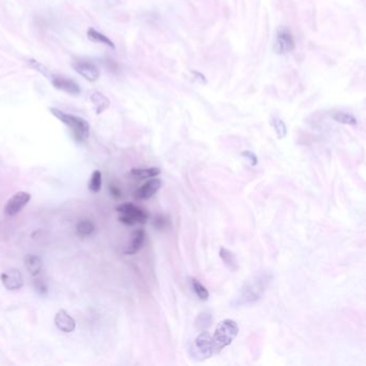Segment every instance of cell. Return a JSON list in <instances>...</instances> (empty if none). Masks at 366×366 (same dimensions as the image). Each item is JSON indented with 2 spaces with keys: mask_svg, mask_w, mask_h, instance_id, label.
<instances>
[{
  "mask_svg": "<svg viewBox=\"0 0 366 366\" xmlns=\"http://www.w3.org/2000/svg\"><path fill=\"white\" fill-rule=\"evenodd\" d=\"M272 280V275L270 273L263 272L253 275L242 286L238 296L232 301L233 306H244L251 305L257 303L259 300L262 299L266 288L269 287Z\"/></svg>",
  "mask_w": 366,
  "mask_h": 366,
  "instance_id": "cell-1",
  "label": "cell"
},
{
  "mask_svg": "<svg viewBox=\"0 0 366 366\" xmlns=\"http://www.w3.org/2000/svg\"><path fill=\"white\" fill-rule=\"evenodd\" d=\"M51 113L71 130L72 135L77 142L84 143L87 141L89 136V123L84 119L80 116L62 112V111L58 109H51Z\"/></svg>",
  "mask_w": 366,
  "mask_h": 366,
  "instance_id": "cell-2",
  "label": "cell"
},
{
  "mask_svg": "<svg viewBox=\"0 0 366 366\" xmlns=\"http://www.w3.org/2000/svg\"><path fill=\"white\" fill-rule=\"evenodd\" d=\"M239 325L232 319H225L217 325L216 330H215L213 337L214 347L216 355L226 348L227 346L231 345L235 337L239 334Z\"/></svg>",
  "mask_w": 366,
  "mask_h": 366,
  "instance_id": "cell-3",
  "label": "cell"
},
{
  "mask_svg": "<svg viewBox=\"0 0 366 366\" xmlns=\"http://www.w3.org/2000/svg\"><path fill=\"white\" fill-rule=\"evenodd\" d=\"M116 211L121 215L120 221L127 226L145 224L148 220L147 212L132 203H123L117 206Z\"/></svg>",
  "mask_w": 366,
  "mask_h": 366,
  "instance_id": "cell-4",
  "label": "cell"
},
{
  "mask_svg": "<svg viewBox=\"0 0 366 366\" xmlns=\"http://www.w3.org/2000/svg\"><path fill=\"white\" fill-rule=\"evenodd\" d=\"M194 350V358H201V360H205V359L211 358L212 356L216 355L214 347L213 337L210 333L203 331L194 339L193 344Z\"/></svg>",
  "mask_w": 366,
  "mask_h": 366,
  "instance_id": "cell-5",
  "label": "cell"
},
{
  "mask_svg": "<svg viewBox=\"0 0 366 366\" xmlns=\"http://www.w3.org/2000/svg\"><path fill=\"white\" fill-rule=\"evenodd\" d=\"M31 195L29 192L18 191L6 201L4 206V213L8 216H15L23 208L29 203Z\"/></svg>",
  "mask_w": 366,
  "mask_h": 366,
  "instance_id": "cell-6",
  "label": "cell"
},
{
  "mask_svg": "<svg viewBox=\"0 0 366 366\" xmlns=\"http://www.w3.org/2000/svg\"><path fill=\"white\" fill-rule=\"evenodd\" d=\"M49 80L51 81L52 85H53L56 89L61 90L63 91V93L72 95V96H77L81 94L80 85H78L75 81L71 80V78L51 73Z\"/></svg>",
  "mask_w": 366,
  "mask_h": 366,
  "instance_id": "cell-7",
  "label": "cell"
},
{
  "mask_svg": "<svg viewBox=\"0 0 366 366\" xmlns=\"http://www.w3.org/2000/svg\"><path fill=\"white\" fill-rule=\"evenodd\" d=\"M72 67L76 72L89 82H96L100 77V70L94 62L88 61H75Z\"/></svg>",
  "mask_w": 366,
  "mask_h": 366,
  "instance_id": "cell-8",
  "label": "cell"
},
{
  "mask_svg": "<svg viewBox=\"0 0 366 366\" xmlns=\"http://www.w3.org/2000/svg\"><path fill=\"white\" fill-rule=\"evenodd\" d=\"M0 279H1V283L4 286V288L11 291L19 290L24 285L22 273L16 269H10L3 272L1 276H0Z\"/></svg>",
  "mask_w": 366,
  "mask_h": 366,
  "instance_id": "cell-9",
  "label": "cell"
},
{
  "mask_svg": "<svg viewBox=\"0 0 366 366\" xmlns=\"http://www.w3.org/2000/svg\"><path fill=\"white\" fill-rule=\"evenodd\" d=\"M161 185L162 183L159 179L153 178L152 180L147 181L145 184H143L138 190L134 192V198L138 200L150 199L161 188Z\"/></svg>",
  "mask_w": 366,
  "mask_h": 366,
  "instance_id": "cell-10",
  "label": "cell"
},
{
  "mask_svg": "<svg viewBox=\"0 0 366 366\" xmlns=\"http://www.w3.org/2000/svg\"><path fill=\"white\" fill-rule=\"evenodd\" d=\"M274 50L278 54L290 53L291 51L294 50V40L290 32L287 30H280L278 32L275 45H274Z\"/></svg>",
  "mask_w": 366,
  "mask_h": 366,
  "instance_id": "cell-11",
  "label": "cell"
},
{
  "mask_svg": "<svg viewBox=\"0 0 366 366\" xmlns=\"http://www.w3.org/2000/svg\"><path fill=\"white\" fill-rule=\"evenodd\" d=\"M55 325L58 330L64 333H71L75 330V320L69 315V312L64 309L58 310L54 318Z\"/></svg>",
  "mask_w": 366,
  "mask_h": 366,
  "instance_id": "cell-12",
  "label": "cell"
},
{
  "mask_svg": "<svg viewBox=\"0 0 366 366\" xmlns=\"http://www.w3.org/2000/svg\"><path fill=\"white\" fill-rule=\"evenodd\" d=\"M144 241H145V232L142 229H139L132 233L131 235V240H130V243L127 247V249L125 250L126 254H134L138 251H140L141 248L144 245Z\"/></svg>",
  "mask_w": 366,
  "mask_h": 366,
  "instance_id": "cell-13",
  "label": "cell"
},
{
  "mask_svg": "<svg viewBox=\"0 0 366 366\" xmlns=\"http://www.w3.org/2000/svg\"><path fill=\"white\" fill-rule=\"evenodd\" d=\"M24 263H25L26 270H27L30 275L32 276L38 275V274L41 272L42 266H43L41 258L34 253L27 254V256L24 258Z\"/></svg>",
  "mask_w": 366,
  "mask_h": 366,
  "instance_id": "cell-14",
  "label": "cell"
},
{
  "mask_svg": "<svg viewBox=\"0 0 366 366\" xmlns=\"http://www.w3.org/2000/svg\"><path fill=\"white\" fill-rule=\"evenodd\" d=\"M90 101L93 103L97 114H101L110 107V100L107 96L101 94L100 91H94L90 95Z\"/></svg>",
  "mask_w": 366,
  "mask_h": 366,
  "instance_id": "cell-15",
  "label": "cell"
},
{
  "mask_svg": "<svg viewBox=\"0 0 366 366\" xmlns=\"http://www.w3.org/2000/svg\"><path fill=\"white\" fill-rule=\"evenodd\" d=\"M219 257L221 258V260L224 261V263L229 267V270H231L232 272L238 270V260L235 254L229 249H226L225 247H221L219 250Z\"/></svg>",
  "mask_w": 366,
  "mask_h": 366,
  "instance_id": "cell-16",
  "label": "cell"
},
{
  "mask_svg": "<svg viewBox=\"0 0 366 366\" xmlns=\"http://www.w3.org/2000/svg\"><path fill=\"white\" fill-rule=\"evenodd\" d=\"M87 37H88V39H89V40L91 42L101 43V44L107 45V47H109L111 49H115L114 43L112 41H111L107 36H104L103 34H101V32L97 31L94 28H89L87 30Z\"/></svg>",
  "mask_w": 366,
  "mask_h": 366,
  "instance_id": "cell-17",
  "label": "cell"
},
{
  "mask_svg": "<svg viewBox=\"0 0 366 366\" xmlns=\"http://www.w3.org/2000/svg\"><path fill=\"white\" fill-rule=\"evenodd\" d=\"M160 173L159 168H134L131 170V174L139 179H153Z\"/></svg>",
  "mask_w": 366,
  "mask_h": 366,
  "instance_id": "cell-18",
  "label": "cell"
},
{
  "mask_svg": "<svg viewBox=\"0 0 366 366\" xmlns=\"http://www.w3.org/2000/svg\"><path fill=\"white\" fill-rule=\"evenodd\" d=\"M96 231V226L93 221L84 219L76 225V234L81 238L90 237Z\"/></svg>",
  "mask_w": 366,
  "mask_h": 366,
  "instance_id": "cell-19",
  "label": "cell"
},
{
  "mask_svg": "<svg viewBox=\"0 0 366 366\" xmlns=\"http://www.w3.org/2000/svg\"><path fill=\"white\" fill-rule=\"evenodd\" d=\"M332 119L336 121L337 122L345 123V125H351V126L357 125L356 117L352 116L351 114L345 113V112H334L332 114Z\"/></svg>",
  "mask_w": 366,
  "mask_h": 366,
  "instance_id": "cell-20",
  "label": "cell"
},
{
  "mask_svg": "<svg viewBox=\"0 0 366 366\" xmlns=\"http://www.w3.org/2000/svg\"><path fill=\"white\" fill-rule=\"evenodd\" d=\"M102 186V174L100 171H94L90 176L88 187L93 192H99Z\"/></svg>",
  "mask_w": 366,
  "mask_h": 366,
  "instance_id": "cell-21",
  "label": "cell"
},
{
  "mask_svg": "<svg viewBox=\"0 0 366 366\" xmlns=\"http://www.w3.org/2000/svg\"><path fill=\"white\" fill-rule=\"evenodd\" d=\"M212 321H213V317L211 315V312L203 311V312H201L199 317L197 318V322H195V324H197V328L199 330L204 331L211 325Z\"/></svg>",
  "mask_w": 366,
  "mask_h": 366,
  "instance_id": "cell-22",
  "label": "cell"
},
{
  "mask_svg": "<svg viewBox=\"0 0 366 366\" xmlns=\"http://www.w3.org/2000/svg\"><path fill=\"white\" fill-rule=\"evenodd\" d=\"M191 284H192V289L194 291V293L197 294V297L201 300V301H206L208 299V297H210V293H208L207 289L205 288V287L202 285L198 279L193 278L191 280Z\"/></svg>",
  "mask_w": 366,
  "mask_h": 366,
  "instance_id": "cell-23",
  "label": "cell"
},
{
  "mask_svg": "<svg viewBox=\"0 0 366 366\" xmlns=\"http://www.w3.org/2000/svg\"><path fill=\"white\" fill-rule=\"evenodd\" d=\"M272 126L274 130H275L278 139H284L287 135V127L282 120L274 117V119L272 120Z\"/></svg>",
  "mask_w": 366,
  "mask_h": 366,
  "instance_id": "cell-24",
  "label": "cell"
},
{
  "mask_svg": "<svg viewBox=\"0 0 366 366\" xmlns=\"http://www.w3.org/2000/svg\"><path fill=\"white\" fill-rule=\"evenodd\" d=\"M242 156L245 157V158L250 162L251 166H256L258 163L257 156L254 155L252 152H250V150H245V152L242 153Z\"/></svg>",
  "mask_w": 366,
  "mask_h": 366,
  "instance_id": "cell-25",
  "label": "cell"
},
{
  "mask_svg": "<svg viewBox=\"0 0 366 366\" xmlns=\"http://www.w3.org/2000/svg\"><path fill=\"white\" fill-rule=\"evenodd\" d=\"M35 288L37 289V291H39L42 294L47 293V286H45L40 279H37L35 282Z\"/></svg>",
  "mask_w": 366,
  "mask_h": 366,
  "instance_id": "cell-26",
  "label": "cell"
},
{
  "mask_svg": "<svg viewBox=\"0 0 366 366\" xmlns=\"http://www.w3.org/2000/svg\"><path fill=\"white\" fill-rule=\"evenodd\" d=\"M111 192H112L113 193V195H117V197H121V191L119 190V189H117L115 186H112V187H111Z\"/></svg>",
  "mask_w": 366,
  "mask_h": 366,
  "instance_id": "cell-27",
  "label": "cell"
}]
</instances>
